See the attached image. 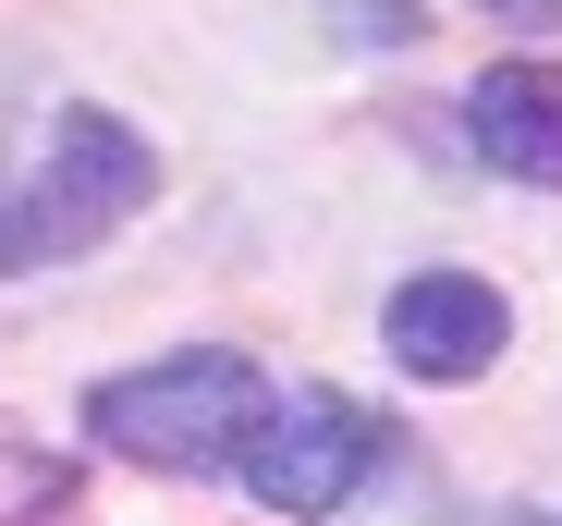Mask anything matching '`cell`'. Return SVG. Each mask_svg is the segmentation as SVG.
I'll list each match as a JSON object with an SVG mask.
<instances>
[{"label":"cell","instance_id":"1","mask_svg":"<svg viewBox=\"0 0 562 526\" xmlns=\"http://www.w3.org/2000/svg\"><path fill=\"white\" fill-rule=\"evenodd\" d=\"M269 380L257 356H233V343H183V356L159 368H123L86 392V428L123 454V466H159V478H221L245 454V428H257Z\"/></svg>","mask_w":562,"mask_h":526},{"label":"cell","instance_id":"2","mask_svg":"<svg viewBox=\"0 0 562 526\" xmlns=\"http://www.w3.org/2000/svg\"><path fill=\"white\" fill-rule=\"evenodd\" d=\"M147 197H159V147L123 111H61L49 171L25 197H0V270H49V257L111 245L123 221H147Z\"/></svg>","mask_w":562,"mask_h":526},{"label":"cell","instance_id":"3","mask_svg":"<svg viewBox=\"0 0 562 526\" xmlns=\"http://www.w3.org/2000/svg\"><path fill=\"white\" fill-rule=\"evenodd\" d=\"M367 466H380V428H367V404H355V392H330V380L269 392V404H257V428H245V454H233V478H245V490H257V514H281V526L342 514V502L367 490Z\"/></svg>","mask_w":562,"mask_h":526},{"label":"cell","instance_id":"4","mask_svg":"<svg viewBox=\"0 0 562 526\" xmlns=\"http://www.w3.org/2000/svg\"><path fill=\"white\" fill-rule=\"evenodd\" d=\"M380 343H392V368H404V380L464 392V380H490V368L514 356V294L477 282V270H416V282H392Z\"/></svg>","mask_w":562,"mask_h":526},{"label":"cell","instance_id":"5","mask_svg":"<svg viewBox=\"0 0 562 526\" xmlns=\"http://www.w3.org/2000/svg\"><path fill=\"white\" fill-rule=\"evenodd\" d=\"M464 147H477L502 184L562 197V61H490L464 86Z\"/></svg>","mask_w":562,"mask_h":526},{"label":"cell","instance_id":"6","mask_svg":"<svg viewBox=\"0 0 562 526\" xmlns=\"http://www.w3.org/2000/svg\"><path fill=\"white\" fill-rule=\"evenodd\" d=\"M74 502V454H49L25 416H0V526H49Z\"/></svg>","mask_w":562,"mask_h":526},{"label":"cell","instance_id":"7","mask_svg":"<svg viewBox=\"0 0 562 526\" xmlns=\"http://www.w3.org/2000/svg\"><path fill=\"white\" fill-rule=\"evenodd\" d=\"M318 13H330V37L367 49V61H404V49L428 37V0H318Z\"/></svg>","mask_w":562,"mask_h":526},{"label":"cell","instance_id":"8","mask_svg":"<svg viewBox=\"0 0 562 526\" xmlns=\"http://www.w3.org/2000/svg\"><path fill=\"white\" fill-rule=\"evenodd\" d=\"M477 13H502V25H562V0H477Z\"/></svg>","mask_w":562,"mask_h":526},{"label":"cell","instance_id":"9","mask_svg":"<svg viewBox=\"0 0 562 526\" xmlns=\"http://www.w3.org/2000/svg\"><path fill=\"white\" fill-rule=\"evenodd\" d=\"M490 526H562V514H538V502H502V514H490Z\"/></svg>","mask_w":562,"mask_h":526}]
</instances>
